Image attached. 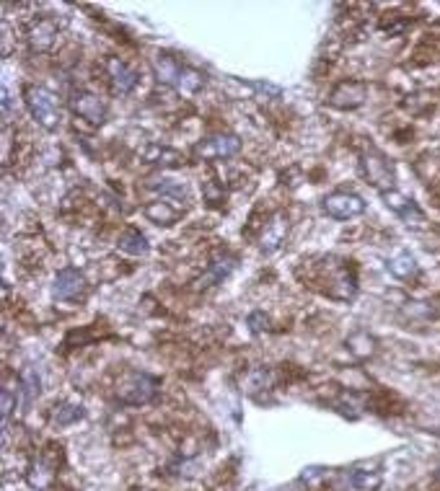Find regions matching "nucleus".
<instances>
[{
	"mask_svg": "<svg viewBox=\"0 0 440 491\" xmlns=\"http://www.w3.org/2000/svg\"><path fill=\"white\" fill-rule=\"evenodd\" d=\"M24 98L26 106L32 111V117L39 122L44 129H57L60 127V119H63V111H60V101L52 91L42 86H26L24 88Z\"/></svg>",
	"mask_w": 440,
	"mask_h": 491,
	"instance_id": "obj_1",
	"label": "nucleus"
},
{
	"mask_svg": "<svg viewBox=\"0 0 440 491\" xmlns=\"http://www.w3.org/2000/svg\"><path fill=\"white\" fill-rule=\"evenodd\" d=\"M161 381L153 378L148 373H127L117 385V396H120L122 404H132V406H143L151 404L153 398L158 396Z\"/></svg>",
	"mask_w": 440,
	"mask_h": 491,
	"instance_id": "obj_2",
	"label": "nucleus"
},
{
	"mask_svg": "<svg viewBox=\"0 0 440 491\" xmlns=\"http://www.w3.org/2000/svg\"><path fill=\"white\" fill-rule=\"evenodd\" d=\"M363 174H365V179H368V184H373L381 194H386V191H394V166H391V160L386 158L384 153H378V151H368L365 155H363Z\"/></svg>",
	"mask_w": 440,
	"mask_h": 491,
	"instance_id": "obj_3",
	"label": "nucleus"
},
{
	"mask_svg": "<svg viewBox=\"0 0 440 491\" xmlns=\"http://www.w3.org/2000/svg\"><path fill=\"white\" fill-rule=\"evenodd\" d=\"M321 207L334 220H352V217L365 212V199L360 194H355V191H334V194L324 197Z\"/></svg>",
	"mask_w": 440,
	"mask_h": 491,
	"instance_id": "obj_4",
	"label": "nucleus"
},
{
	"mask_svg": "<svg viewBox=\"0 0 440 491\" xmlns=\"http://www.w3.org/2000/svg\"><path fill=\"white\" fill-rule=\"evenodd\" d=\"M88 285L83 272L73 269V267H65V269L57 272L55 282H52V298L60 302H78L83 295H86Z\"/></svg>",
	"mask_w": 440,
	"mask_h": 491,
	"instance_id": "obj_5",
	"label": "nucleus"
},
{
	"mask_svg": "<svg viewBox=\"0 0 440 491\" xmlns=\"http://www.w3.org/2000/svg\"><path fill=\"white\" fill-rule=\"evenodd\" d=\"M241 140L236 135H215L194 145V155L202 160H228L239 155Z\"/></svg>",
	"mask_w": 440,
	"mask_h": 491,
	"instance_id": "obj_6",
	"label": "nucleus"
},
{
	"mask_svg": "<svg viewBox=\"0 0 440 491\" xmlns=\"http://www.w3.org/2000/svg\"><path fill=\"white\" fill-rule=\"evenodd\" d=\"M368 96V88L360 80H342L339 86H334V91L329 94V106L334 109H358Z\"/></svg>",
	"mask_w": 440,
	"mask_h": 491,
	"instance_id": "obj_7",
	"label": "nucleus"
},
{
	"mask_svg": "<svg viewBox=\"0 0 440 491\" xmlns=\"http://www.w3.org/2000/svg\"><path fill=\"white\" fill-rule=\"evenodd\" d=\"M70 106L80 119H86L88 125H101L106 119V101L96 94L80 91L70 98Z\"/></svg>",
	"mask_w": 440,
	"mask_h": 491,
	"instance_id": "obj_8",
	"label": "nucleus"
},
{
	"mask_svg": "<svg viewBox=\"0 0 440 491\" xmlns=\"http://www.w3.org/2000/svg\"><path fill=\"white\" fill-rule=\"evenodd\" d=\"M106 72H109V78H112L114 91L122 96L132 94L137 88V83H140V75H137L135 68H130L125 60H120V57H109V60H106Z\"/></svg>",
	"mask_w": 440,
	"mask_h": 491,
	"instance_id": "obj_9",
	"label": "nucleus"
},
{
	"mask_svg": "<svg viewBox=\"0 0 440 491\" xmlns=\"http://www.w3.org/2000/svg\"><path fill=\"white\" fill-rule=\"evenodd\" d=\"M381 197H384V202L389 205V210H394V212L399 215L409 228H412V225H415V228H425V212L415 205V202H412V199H407L396 189L386 191V194H381Z\"/></svg>",
	"mask_w": 440,
	"mask_h": 491,
	"instance_id": "obj_10",
	"label": "nucleus"
},
{
	"mask_svg": "<svg viewBox=\"0 0 440 491\" xmlns=\"http://www.w3.org/2000/svg\"><path fill=\"white\" fill-rule=\"evenodd\" d=\"M57 39V24L52 18H39V21H34L32 29H29V47L34 52H47L52 49Z\"/></svg>",
	"mask_w": 440,
	"mask_h": 491,
	"instance_id": "obj_11",
	"label": "nucleus"
},
{
	"mask_svg": "<svg viewBox=\"0 0 440 491\" xmlns=\"http://www.w3.org/2000/svg\"><path fill=\"white\" fill-rule=\"evenodd\" d=\"M236 269V256L233 254H225V251H220V254L213 256V262H210V269L208 274L197 282V287H210V285H215V282H220V279H225L231 272Z\"/></svg>",
	"mask_w": 440,
	"mask_h": 491,
	"instance_id": "obj_12",
	"label": "nucleus"
},
{
	"mask_svg": "<svg viewBox=\"0 0 440 491\" xmlns=\"http://www.w3.org/2000/svg\"><path fill=\"white\" fill-rule=\"evenodd\" d=\"M153 70H156V78L161 83H166V86H176L179 83V75L184 70V65H179V60L166 52H158V55L153 57Z\"/></svg>",
	"mask_w": 440,
	"mask_h": 491,
	"instance_id": "obj_13",
	"label": "nucleus"
},
{
	"mask_svg": "<svg viewBox=\"0 0 440 491\" xmlns=\"http://www.w3.org/2000/svg\"><path fill=\"white\" fill-rule=\"evenodd\" d=\"M143 158L153 166H182L184 163V155L179 151H171V148H161V145H151V148H145L143 151Z\"/></svg>",
	"mask_w": 440,
	"mask_h": 491,
	"instance_id": "obj_14",
	"label": "nucleus"
},
{
	"mask_svg": "<svg viewBox=\"0 0 440 491\" xmlns=\"http://www.w3.org/2000/svg\"><path fill=\"white\" fill-rule=\"evenodd\" d=\"M285 233H288V222H285L282 215H277V217L267 225V233H264V238H262L264 254H275L282 246V241H285Z\"/></svg>",
	"mask_w": 440,
	"mask_h": 491,
	"instance_id": "obj_15",
	"label": "nucleus"
},
{
	"mask_svg": "<svg viewBox=\"0 0 440 491\" xmlns=\"http://www.w3.org/2000/svg\"><path fill=\"white\" fill-rule=\"evenodd\" d=\"M117 248H120L122 254H130V256H145L148 254V241L140 230L135 228H127L125 233L120 236L117 241Z\"/></svg>",
	"mask_w": 440,
	"mask_h": 491,
	"instance_id": "obj_16",
	"label": "nucleus"
},
{
	"mask_svg": "<svg viewBox=\"0 0 440 491\" xmlns=\"http://www.w3.org/2000/svg\"><path fill=\"white\" fill-rule=\"evenodd\" d=\"M83 416H86L83 404H73V401H60L52 409V424H57V427H68V424L83 419Z\"/></svg>",
	"mask_w": 440,
	"mask_h": 491,
	"instance_id": "obj_17",
	"label": "nucleus"
},
{
	"mask_svg": "<svg viewBox=\"0 0 440 491\" xmlns=\"http://www.w3.org/2000/svg\"><path fill=\"white\" fill-rule=\"evenodd\" d=\"M202 88H205V75L200 70H194V68H184L182 75H179V83H176V91L184 96H194L200 94Z\"/></svg>",
	"mask_w": 440,
	"mask_h": 491,
	"instance_id": "obj_18",
	"label": "nucleus"
},
{
	"mask_svg": "<svg viewBox=\"0 0 440 491\" xmlns=\"http://www.w3.org/2000/svg\"><path fill=\"white\" fill-rule=\"evenodd\" d=\"M389 272H391L396 279L412 277L417 272V259L412 254H407V251H401V254H396L391 262H389Z\"/></svg>",
	"mask_w": 440,
	"mask_h": 491,
	"instance_id": "obj_19",
	"label": "nucleus"
},
{
	"mask_svg": "<svg viewBox=\"0 0 440 491\" xmlns=\"http://www.w3.org/2000/svg\"><path fill=\"white\" fill-rule=\"evenodd\" d=\"M145 215H148V220L158 222V225H171L179 217V212L168 202H153V205L145 207Z\"/></svg>",
	"mask_w": 440,
	"mask_h": 491,
	"instance_id": "obj_20",
	"label": "nucleus"
},
{
	"mask_svg": "<svg viewBox=\"0 0 440 491\" xmlns=\"http://www.w3.org/2000/svg\"><path fill=\"white\" fill-rule=\"evenodd\" d=\"M350 483L358 491H373L381 486V473L378 471H355L350 476Z\"/></svg>",
	"mask_w": 440,
	"mask_h": 491,
	"instance_id": "obj_21",
	"label": "nucleus"
},
{
	"mask_svg": "<svg viewBox=\"0 0 440 491\" xmlns=\"http://www.w3.org/2000/svg\"><path fill=\"white\" fill-rule=\"evenodd\" d=\"M21 393H24V409L26 406H32L34 404V398L39 396V375H37V370H26L24 375H21Z\"/></svg>",
	"mask_w": 440,
	"mask_h": 491,
	"instance_id": "obj_22",
	"label": "nucleus"
},
{
	"mask_svg": "<svg viewBox=\"0 0 440 491\" xmlns=\"http://www.w3.org/2000/svg\"><path fill=\"white\" fill-rule=\"evenodd\" d=\"M347 347H350L358 357H368V355H373V349H376V339L365 331L352 333L350 339H347Z\"/></svg>",
	"mask_w": 440,
	"mask_h": 491,
	"instance_id": "obj_23",
	"label": "nucleus"
},
{
	"mask_svg": "<svg viewBox=\"0 0 440 491\" xmlns=\"http://www.w3.org/2000/svg\"><path fill=\"white\" fill-rule=\"evenodd\" d=\"M153 189L168 199H187V186H182V184L174 181V179H163L161 184H153Z\"/></svg>",
	"mask_w": 440,
	"mask_h": 491,
	"instance_id": "obj_24",
	"label": "nucleus"
},
{
	"mask_svg": "<svg viewBox=\"0 0 440 491\" xmlns=\"http://www.w3.org/2000/svg\"><path fill=\"white\" fill-rule=\"evenodd\" d=\"M11 412H13V393L8 388H3V427L8 424Z\"/></svg>",
	"mask_w": 440,
	"mask_h": 491,
	"instance_id": "obj_25",
	"label": "nucleus"
}]
</instances>
